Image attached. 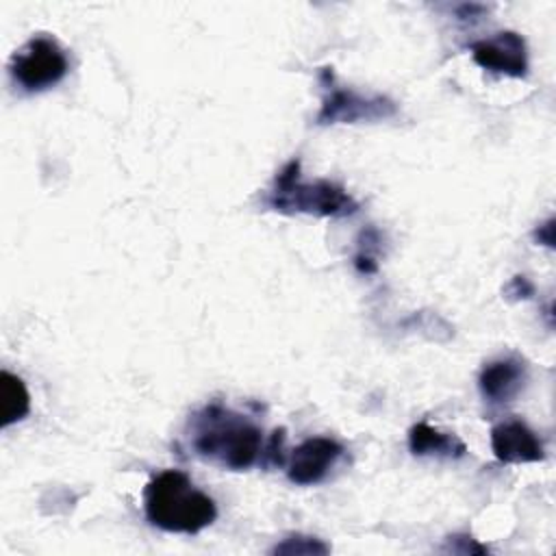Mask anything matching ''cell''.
<instances>
[{"mask_svg": "<svg viewBox=\"0 0 556 556\" xmlns=\"http://www.w3.org/2000/svg\"><path fill=\"white\" fill-rule=\"evenodd\" d=\"M191 445L200 458L241 471L261 458L263 432L245 415L208 404L191 417Z\"/></svg>", "mask_w": 556, "mask_h": 556, "instance_id": "6da1fadb", "label": "cell"}, {"mask_svg": "<svg viewBox=\"0 0 556 556\" xmlns=\"http://www.w3.org/2000/svg\"><path fill=\"white\" fill-rule=\"evenodd\" d=\"M143 508L152 526L180 534H195L217 517L213 497L195 489L191 478L180 469H165L148 482Z\"/></svg>", "mask_w": 556, "mask_h": 556, "instance_id": "7a4b0ae2", "label": "cell"}, {"mask_svg": "<svg viewBox=\"0 0 556 556\" xmlns=\"http://www.w3.org/2000/svg\"><path fill=\"white\" fill-rule=\"evenodd\" d=\"M265 204L278 213H308L319 217H348L358 208V202L330 180L304 182L300 178V161H289L276 174Z\"/></svg>", "mask_w": 556, "mask_h": 556, "instance_id": "3957f363", "label": "cell"}, {"mask_svg": "<svg viewBox=\"0 0 556 556\" xmlns=\"http://www.w3.org/2000/svg\"><path fill=\"white\" fill-rule=\"evenodd\" d=\"M9 70L15 85L24 91H43L63 80L70 63L65 50L54 37L37 35L15 50Z\"/></svg>", "mask_w": 556, "mask_h": 556, "instance_id": "277c9868", "label": "cell"}, {"mask_svg": "<svg viewBox=\"0 0 556 556\" xmlns=\"http://www.w3.org/2000/svg\"><path fill=\"white\" fill-rule=\"evenodd\" d=\"M321 78H326V96L317 115V124L376 122L393 117L397 113L395 102L384 96H361L352 89L332 85L330 70H324Z\"/></svg>", "mask_w": 556, "mask_h": 556, "instance_id": "5b68a950", "label": "cell"}, {"mask_svg": "<svg viewBox=\"0 0 556 556\" xmlns=\"http://www.w3.org/2000/svg\"><path fill=\"white\" fill-rule=\"evenodd\" d=\"M343 447L330 437H313L302 441L289 456L287 476L293 484H317L334 467Z\"/></svg>", "mask_w": 556, "mask_h": 556, "instance_id": "8992f818", "label": "cell"}, {"mask_svg": "<svg viewBox=\"0 0 556 556\" xmlns=\"http://www.w3.org/2000/svg\"><path fill=\"white\" fill-rule=\"evenodd\" d=\"M473 61L491 72L521 78L528 74V52L521 35L513 30L497 33L489 39L471 43Z\"/></svg>", "mask_w": 556, "mask_h": 556, "instance_id": "52a82bcc", "label": "cell"}, {"mask_svg": "<svg viewBox=\"0 0 556 556\" xmlns=\"http://www.w3.org/2000/svg\"><path fill=\"white\" fill-rule=\"evenodd\" d=\"M491 447L500 463H539L545 458L543 443L519 419L497 424L491 430Z\"/></svg>", "mask_w": 556, "mask_h": 556, "instance_id": "ba28073f", "label": "cell"}, {"mask_svg": "<svg viewBox=\"0 0 556 556\" xmlns=\"http://www.w3.org/2000/svg\"><path fill=\"white\" fill-rule=\"evenodd\" d=\"M528 380V367L523 361L508 356L491 361L478 378V387L489 402L515 400Z\"/></svg>", "mask_w": 556, "mask_h": 556, "instance_id": "9c48e42d", "label": "cell"}, {"mask_svg": "<svg viewBox=\"0 0 556 556\" xmlns=\"http://www.w3.org/2000/svg\"><path fill=\"white\" fill-rule=\"evenodd\" d=\"M408 447L415 456H447L458 458L467 452L465 443L450 432H441L426 421L415 424L408 430Z\"/></svg>", "mask_w": 556, "mask_h": 556, "instance_id": "30bf717a", "label": "cell"}, {"mask_svg": "<svg viewBox=\"0 0 556 556\" xmlns=\"http://www.w3.org/2000/svg\"><path fill=\"white\" fill-rule=\"evenodd\" d=\"M30 413V395L22 378L11 371L0 374V426L7 428L22 421Z\"/></svg>", "mask_w": 556, "mask_h": 556, "instance_id": "8fae6325", "label": "cell"}, {"mask_svg": "<svg viewBox=\"0 0 556 556\" xmlns=\"http://www.w3.org/2000/svg\"><path fill=\"white\" fill-rule=\"evenodd\" d=\"M328 545L315 536L293 534L274 547V554H326Z\"/></svg>", "mask_w": 556, "mask_h": 556, "instance_id": "7c38bea8", "label": "cell"}, {"mask_svg": "<svg viewBox=\"0 0 556 556\" xmlns=\"http://www.w3.org/2000/svg\"><path fill=\"white\" fill-rule=\"evenodd\" d=\"M532 291H534L532 285H530L528 278H523V276H515L513 282H510V287H508V293H515V295H519V298H530Z\"/></svg>", "mask_w": 556, "mask_h": 556, "instance_id": "4fadbf2b", "label": "cell"}, {"mask_svg": "<svg viewBox=\"0 0 556 556\" xmlns=\"http://www.w3.org/2000/svg\"><path fill=\"white\" fill-rule=\"evenodd\" d=\"M552 232H554V226H552V222H547V224L543 226V232L536 230V239H539V241H545V245H552V241H554V239H552Z\"/></svg>", "mask_w": 556, "mask_h": 556, "instance_id": "5bb4252c", "label": "cell"}]
</instances>
